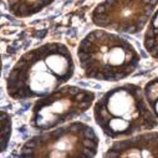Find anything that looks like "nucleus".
<instances>
[{
  "label": "nucleus",
  "instance_id": "f257e3e1",
  "mask_svg": "<svg viewBox=\"0 0 158 158\" xmlns=\"http://www.w3.org/2000/svg\"><path fill=\"white\" fill-rule=\"evenodd\" d=\"M73 73L70 49L62 43H46L20 56L6 77V91L13 100L40 98L66 85Z\"/></svg>",
  "mask_w": 158,
  "mask_h": 158
},
{
  "label": "nucleus",
  "instance_id": "f03ea898",
  "mask_svg": "<svg viewBox=\"0 0 158 158\" xmlns=\"http://www.w3.org/2000/svg\"><path fill=\"white\" fill-rule=\"evenodd\" d=\"M94 118L102 133L112 139L152 131L158 126L143 89L136 84H123L105 92L94 105Z\"/></svg>",
  "mask_w": 158,
  "mask_h": 158
},
{
  "label": "nucleus",
  "instance_id": "7ed1b4c3",
  "mask_svg": "<svg viewBox=\"0 0 158 158\" xmlns=\"http://www.w3.org/2000/svg\"><path fill=\"white\" fill-rule=\"evenodd\" d=\"M76 54L85 77L105 82L125 80L141 61L138 51L130 41L103 29L86 34Z\"/></svg>",
  "mask_w": 158,
  "mask_h": 158
},
{
  "label": "nucleus",
  "instance_id": "20e7f679",
  "mask_svg": "<svg viewBox=\"0 0 158 158\" xmlns=\"http://www.w3.org/2000/svg\"><path fill=\"white\" fill-rule=\"evenodd\" d=\"M100 138L84 122H71L29 138L20 148L24 158H92L97 154Z\"/></svg>",
  "mask_w": 158,
  "mask_h": 158
},
{
  "label": "nucleus",
  "instance_id": "39448f33",
  "mask_svg": "<svg viewBox=\"0 0 158 158\" xmlns=\"http://www.w3.org/2000/svg\"><path fill=\"white\" fill-rule=\"evenodd\" d=\"M95 92L73 85H64L37 98L31 108L30 126L40 132L52 130L84 114L95 102Z\"/></svg>",
  "mask_w": 158,
  "mask_h": 158
},
{
  "label": "nucleus",
  "instance_id": "423d86ee",
  "mask_svg": "<svg viewBox=\"0 0 158 158\" xmlns=\"http://www.w3.org/2000/svg\"><path fill=\"white\" fill-rule=\"evenodd\" d=\"M158 0H103L91 13V21L106 30L138 34L146 29Z\"/></svg>",
  "mask_w": 158,
  "mask_h": 158
},
{
  "label": "nucleus",
  "instance_id": "0eeeda50",
  "mask_svg": "<svg viewBox=\"0 0 158 158\" xmlns=\"http://www.w3.org/2000/svg\"><path fill=\"white\" fill-rule=\"evenodd\" d=\"M103 157L158 158V132H141L116 141L108 147Z\"/></svg>",
  "mask_w": 158,
  "mask_h": 158
},
{
  "label": "nucleus",
  "instance_id": "6e6552de",
  "mask_svg": "<svg viewBox=\"0 0 158 158\" xmlns=\"http://www.w3.org/2000/svg\"><path fill=\"white\" fill-rule=\"evenodd\" d=\"M55 0H8V9L16 18H29L43 11Z\"/></svg>",
  "mask_w": 158,
  "mask_h": 158
},
{
  "label": "nucleus",
  "instance_id": "1a4fd4ad",
  "mask_svg": "<svg viewBox=\"0 0 158 158\" xmlns=\"http://www.w3.org/2000/svg\"><path fill=\"white\" fill-rule=\"evenodd\" d=\"M143 48L151 57L158 60V6L149 19L143 36Z\"/></svg>",
  "mask_w": 158,
  "mask_h": 158
},
{
  "label": "nucleus",
  "instance_id": "9d476101",
  "mask_svg": "<svg viewBox=\"0 0 158 158\" xmlns=\"http://www.w3.org/2000/svg\"><path fill=\"white\" fill-rule=\"evenodd\" d=\"M13 133V117L9 112L0 110V153L6 151Z\"/></svg>",
  "mask_w": 158,
  "mask_h": 158
},
{
  "label": "nucleus",
  "instance_id": "9b49d317",
  "mask_svg": "<svg viewBox=\"0 0 158 158\" xmlns=\"http://www.w3.org/2000/svg\"><path fill=\"white\" fill-rule=\"evenodd\" d=\"M143 94L147 100V103L149 105L151 110L158 118V77L152 78L144 85Z\"/></svg>",
  "mask_w": 158,
  "mask_h": 158
},
{
  "label": "nucleus",
  "instance_id": "f8f14e48",
  "mask_svg": "<svg viewBox=\"0 0 158 158\" xmlns=\"http://www.w3.org/2000/svg\"><path fill=\"white\" fill-rule=\"evenodd\" d=\"M2 70H3V60H2V55H0V77H2Z\"/></svg>",
  "mask_w": 158,
  "mask_h": 158
},
{
  "label": "nucleus",
  "instance_id": "ddd939ff",
  "mask_svg": "<svg viewBox=\"0 0 158 158\" xmlns=\"http://www.w3.org/2000/svg\"><path fill=\"white\" fill-rule=\"evenodd\" d=\"M0 2H3V0H0Z\"/></svg>",
  "mask_w": 158,
  "mask_h": 158
}]
</instances>
